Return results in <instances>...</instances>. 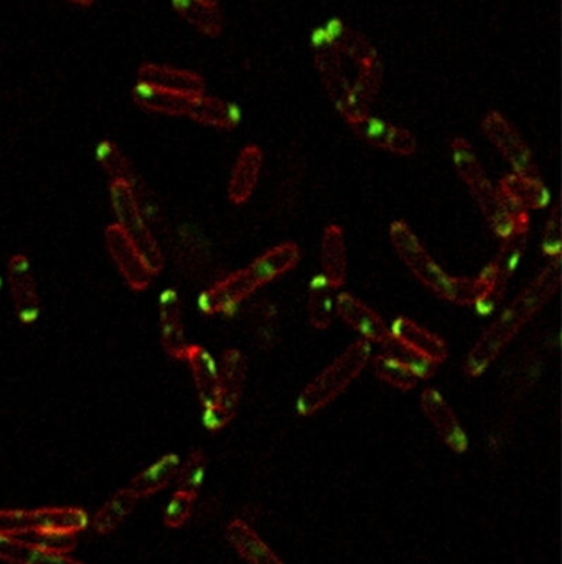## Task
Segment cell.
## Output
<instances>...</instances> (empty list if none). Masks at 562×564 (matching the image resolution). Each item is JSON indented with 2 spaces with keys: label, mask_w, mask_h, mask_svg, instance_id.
<instances>
[{
  "label": "cell",
  "mask_w": 562,
  "mask_h": 564,
  "mask_svg": "<svg viewBox=\"0 0 562 564\" xmlns=\"http://www.w3.org/2000/svg\"><path fill=\"white\" fill-rule=\"evenodd\" d=\"M383 347V354L388 357L394 358L400 361L404 367L410 368L414 375L419 377V380H427V378L433 377L436 373L437 365L430 364L426 358L419 357V355L413 354L407 348L401 347L400 344L390 339L387 344L381 345Z\"/></svg>",
  "instance_id": "cell-33"
},
{
  "label": "cell",
  "mask_w": 562,
  "mask_h": 564,
  "mask_svg": "<svg viewBox=\"0 0 562 564\" xmlns=\"http://www.w3.org/2000/svg\"><path fill=\"white\" fill-rule=\"evenodd\" d=\"M497 188L503 200L516 211L542 210L551 200L548 187L542 184L541 179L509 174L500 181Z\"/></svg>",
  "instance_id": "cell-20"
},
{
  "label": "cell",
  "mask_w": 562,
  "mask_h": 564,
  "mask_svg": "<svg viewBox=\"0 0 562 564\" xmlns=\"http://www.w3.org/2000/svg\"><path fill=\"white\" fill-rule=\"evenodd\" d=\"M179 467L180 457L176 454H166V456L160 457L156 463L146 467L143 473L137 474L131 480L127 489L136 493L140 500L146 499V496L154 495V493L169 487L175 480Z\"/></svg>",
  "instance_id": "cell-26"
},
{
  "label": "cell",
  "mask_w": 562,
  "mask_h": 564,
  "mask_svg": "<svg viewBox=\"0 0 562 564\" xmlns=\"http://www.w3.org/2000/svg\"><path fill=\"white\" fill-rule=\"evenodd\" d=\"M372 370H375V373H377L380 380H383L384 383L400 391L414 390L420 381L419 377L414 375L410 368L404 367L400 361L384 354L378 355V357L372 360Z\"/></svg>",
  "instance_id": "cell-31"
},
{
  "label": "cell",
  "mask_w": 562,
  "mask_h": 564,
  "mask_svg": "<svg viewBox=\"0 0 562 564\" xmlns=\"http://www.w3.org/2000/svg\"><path fill=\"white\" fill-rule=\"evenodd\" d=\"M452 162L459 177L467 185L485 220L490 224L494 235L506 238L520 230H529L528 211H516L503 200L498 188L485 174L484 167L475 154L474 147L464 137L452 140Z\"/></svg>",
  "instance_id": "cell-3"
},
{
  "label": "cell",
  "mask_w": 562,
  "mask_h": 564,
  "mask_svg": "<svg viewBox=\"0 0 562 564\" xmlns=\"http://www.w3.org/2000/svg\"><path fill=\"white\" fill-rule=\"evenodd\" d=\"M561 258L549 259L548 266L542 268L475 342L464 364V373L468 378L480 377L490 368L498 355L522 332L523 327L554 297L561 286Z\"/></svg>",
  "instance_id": "cell-1"
},
{
  "label": "cell",
  "mask_w": 562,
  "mask_h": 564,
  "mask_svg": "<svg viewBox=\"0 0 562 564\" xmlns=\"http://www.w3.org/2000/svg\"><path fill=\"white\" fill-rule=\"evenodd\" d=\"M195 493L183 492L176 490L170 502L167 503L166 512H163V524L167 528H182L194 514L195 502H197Z\"/></svg>",
  "instance_id": "cell-34"
},
{
  "label": "cell",
  "mask_w": 562,
  "mask_h": 564,
  "mask_svg": "<svg viewBox=\"0 0 562 564\" xmlns=\"http://www.w3.org/2000/svg\"><path fill=\"white\" fill-rule=\"evenodd\" d=\"M133 98L134 102L146 111L166 117H185L186 109L195 96L175 95L137 82L133 89Z\"/></svg>",
  "instance_id": "cell-27"
},
{
  "label": "cell",
  "mask_w": 562,
  "mask_h": 564,
  "mask_svg": "<svg viewBox=\"0 0 562 564\" xmlns=\"http://www.w3.org/2000/svg\"><path fill=\"white\" fill-rule=\"evenodd\" d=\"M390 335L401 347L426 358L430 364L441 365L448 360L449 348L444 339L419 326L410 317H398L390 327Z\"/></svg>",
  "instance_id": "cell-15"
},
{
  "label": "cell",
  "mask_w": 562,
  "mask_h": 564,
  "mask_svg": "<svg viewBox=\"0 0 562 564\" xmlns=\"http://www.w3.org/2000/svg\"><path fill=\"white\" fill-rule=\"evenodd\" d=\"M335 314L369 344L383 345L391 339L390 327L384 323L380 314L352 294L342 293L337 296Z\"/></svg>",
  "instance_id": "cell-16"
},
{
  "label": "cell",
  "mask_w": 562,
  "mask_h": 564,
  "mask_svg": "<svg viewBox=\"0 0 562 564\" xmlns=\"http://www.w3.org/2000/svg\"><path fill=\"white\" fill-rule=\"evenodd\" d=\"M137 82L175 95L198 96L205 93V82L197 73L175 66L144 63L137 72Z\"/></svg>",
  "instance_id": "cell-17"
},
{
  "label": "cell",
  "mask_w": 562,
  "mask_h": 564,
  "mask_svg": "<svg viewBox=\"0 0 562 564\" xmlns=\"http://www.w3.org/2000/svg\"><path fill=\"white\" fill-rule=\"evenodd\" d=\"M528 233L529 230H520L503 238L502 248L498 249L497 256L477 278H474L477 294L474 307L484 316L493 312L494 307L505 296L510 281L522 262Z\"/></svg>",
  "instance_id": "cell-7"
},
{
  "label": "cell",
  "mask_w": 562,
  "mask_h": 564,
  "mask_svg": "<svg viewBox=\"0 0 562 564\" xmlns=\"http://www.w3.org/2000/svg\"><path fill=\"white\" fill-rule=\"evenodd\" d=\"M218 368H220V383H218L217 399L210 408L204 409V425L211 432L221 431L233 421L247 378L246 358L236 348H228L223 352Z\"/></svg>",
  "instance_id": "cell-9"
},
{
  "label": "cell",
  "mask_w": 562,
  "mask_h": 564,
  "mask_svg": "<svg viewBox=\"0 0 562 564\" xmlns=\"http://www.w3.org/2000/svg\"><path fill=\"white\" fill-rule=\"evenodd\" d=\"M186 118L204 124V126L217 127V130L230 131L237 127L241 121V111L234 102L213 96L200 95L192 99Z\"/></svg>",
  "instance_id": "cell-23"
},
{
  "label": "cell",
  "mask_w": 562,
  "mask_h": 564,
  "mask_svg": "<svg viewBox=\"0 0 562 564\" xmlns=\"http://www.w3.org/2000/svg\"><path fill=\"white\" fill-rule=\"evenodd\" d=\"M541 249L549 259L562 256V213L559 201L551 208V214L542 232Z\"/></svg>",
  "instance_id": "cell-35"
},
{
  "label": "cell",
  "mask_w": 562,
  "mask_h": 564,
  "mask_svg": "<svg viewBox=\"0 0 562 564\" xmlns=\"http://www.w3.org/2000/svg\"><path fill=\"white\" fill-rule=\"evenodd\" d=\"M322 275L335 290L342 287L349 272L345 233L339 224H329L322 236Z\"/></svg>",
  "instance_id": "cell-24"
},
{
  "label": "cell",
  "mask_w": 562,
  "mask_h": 564,
  "mask_svg": "<svg viewBox=\"0 0 562 564\" xmlns=\"http://www.w3.org/2000/svg\"><path fill=\"white\" fill-rule=\"evenodd\" d=\"M109 197H111L112 210L118 218L119 226L133 240L154 275L159 274L163 269L162 249L149 230L143 208L137 201L136 192L127 182L111 181Z\"/></svg>",
  "instance_id": "cell-8"
},
{
  "label": "cell",
  "mask_w": 562,
  "mask_h": 564,
  "mask_svg": "<svg viewBox=\"0 0 562 564\" xmlns=\"http://www.w3.org/2000/svg\"><path fill=\"white\" fill-rule=\"evenodd\" d=\"M350 126L363 143L377 147V149H383L401 157H410L416 154V136L411 131L396 126V124L366 114V117L350 123Z\"/></svg>",
  "instance_id": "cell-14"
},
{
  "label": "cell",
  "mask_w": 562,
  "mask_h": 564,
  "mask_svg": "<svg viewBox=\"0 0 562 564\" xmlns=\"http://www.w3.org/2000/svg\"><path fill=\"white\" fill-rule=\"evenodd\" d=\"M182 360L191 367L194 377L195 388H197L198 399L201 406L210 408L217 399L218 383H220V368L213 355L201 347V345H188Z\"/></svg>",
  "instance_id": "cell-21"
},
{
  "label": "cell",
  "mask_w": 562,
  "mask_h": 564,
  "mask_svg": "<svg viewBox=\"0 0 562 564\" xmlns=\"http://www.w3.org/2000/svg\"><path fill=\"white\" fill-rule=\"evenodd\" d=\"M265 154L261 147L246 146L241 150L228 182V198L231 204L243 205L255 194L262 172Z\"/></svg>",
  "instance_id": "cell-18"
},
{
  "label": "cell",
  "mask_w": 562,
  "mask_h": 564,
  "mask_svg": "<svg viewBox=\"0 0 562 564\" xmlns=\"http://www.w3.org/2000/svg\"><path fill=\"white\" fill-rule=\"evenodd\" d=\"M63 2H69V4L80 5V8H89V5L95 4V0H63Z\"/></svg>",
  "instance_id": "cell-36"
},
{
  "label": "cell",
  "mask_w": 562,
  "mask_h": 564,
  "mask_svg": "<svg viewBox=\"0 0 562 564\" xmlns=\"http://www.w3.org/2000/svg\"><path fill=\"white\" fill-rule=\"evenodd\" d=\"M228 543L249 564H285L261 537L244 520H231L227 525Z\"/></svg>",
  "instance_id": "cell-22"
},
{
  "label": "cell",
  "mask_w": 562,
  "mask_h": 564,
  "mask_svg": "<svg viewBox=\"0 0 562 564\" xmlns=\"http://www.w3.org/2000/svg\"><path fill=\"white\" fill-rule=\"evenodd\" d=\"M139 496L136 493L131 492L130 489H121L106 500L105 505L96 512L95 518H93V530L98 535H109L112 531L118 530L124 522L127 520L134 508L139 502Z\"/></svg>",
  "instance_id": "cell-28"
},
{
  "label": "cell",
  "mask_w": 562,
  "mask_h": 564,
  "mask_svg": "<svg viewBox=\"0 0 562 564\" xmlns=\"http://www.w3.org/2000/svg\"><path fill=\"white\" fill-rule=\"evenodd\" d=\"M160 342L170 357L182 360L188 348L182 319V303L175 290H166L159 297Z\"/></svg>",
  "instance_id": "cell-19"
},
{
  "label": "cell",
  "mask_w": 562,
  "mask_h": 564,
  "mask_svg": "<svg viewBox=\"0 0 562 564\" xmlns=\"http://www.w3.org/2000/svg\"><path fill=\"white\" fill-rule=\"evenodd\" d=\"M207 456L200 449L192 451L191 456L186 457L185 463H180L179 473L175 480L176 490L191 492L198 495L201 486H204L205 473H207Z\"/></svg>",
  "instance_id": "cell-32"
},
{
  "label": "cell",
  "mask_w": 562,
  "mask_h": 564,
  "mask_svg": "<svg viewBox=\"0 0 562 564\" xmlns=\"http://www.w3.org/2000/svg\"><path fill=\"white\" fill-rule=\"evenodd\" d=\"M9 290L15 316L24 326H34L41 312L37 281L30 259L25 255H14L8 265Z\"/></svg>",
  "instance_id": "cell-12"
},
{
  "label": "cell",
  "mask_w": 562,
  "mask_h": 564,
  "mask_svg": "<svg viewBox=\"0 0 562 564\" xmlns=\"http://www.w3.org/2000/svg\"><path fill=\"white\" fill-rule=\"evenodd\" d=\"M96 160L108 172L111 181H124L136 187L137 177L134 174L133 165H131L124 152L119 149L118 144L108 139L101 140L96 146Z\"/></svg>",
  "instance_id": "cell-30"
},
{
  "label": "cell",
  "mask_w": 562,
  "mask_h": 564,
  "mask_svg": "<svg viewBox=\"0 0 562 564\" xmlns=\"http://www.w3.org/2000/svg\"><path fill=\"white\" fill-rule=\"evenodd\" d=\"M0 290H2V278H0Z\"/></svg>",
  "instance_id": "cell-37"
},
{
  "label": "cell",
  "mask_w": 562,
  "mask_h": 564,
  "mask_svg": "<svg viewBox=\"0 0 562 564\" xmlns=\"http://www.w3.org/2000/svg\"><path fill=\"white\" fill-rule=\"evenodd\" d=\"M88 514L76 506H44L34 511H0V537L24 541L30 535L72 534L88 527Z\"/></svg>",
  "instance_id": "cell-6"
},
{
  "label": "cell",
  "mask_w": 562,
  "mask_h": 564,
  "mask_svg": "<svg viewBox=\"0 0 562 564\" xmlns=\"http://www.w3.org/2000/svg\"><path fill=\"white\" fill-rule=\"evenodd\" d=\"M371 360V344L365 339L350 344L326 370L320 371L297 399V413L304 418L314 416L329 406L333 400L359 377Z\"/></svg>",
  "instance_id": "cell-5"
},
{
  "label": "cell",
  "mask_w": 562,
  "mask_h": 564,
  "mask_svg": "<svg viewBox=\"0 0 562 564\" xmlns=\"http://www.w3.org/2000/svg\"><path fill=\"white\" fill-rule=\"evenodd\" d=\"M390 240L403 265L427 290L448 303L474 306L477 297L474 279L448 274L427 253L406 221L396 220L391 223Z\"/></svg>",
  "instance_id": "cell-4"
},
{
  "label": "cell",
  "mask_w": 562,
  "mask_h": 564,
  "mask_svg": "<svg viewBox=\"0 0 562 564\" xmlns=\"http://www.w3.org/2000/svg\"><path fill=\"white\" fill-rule=\"evenodd\" d=\"M301 259V248L295 243H281L255 259L247 268L218 281L198 299L200 310L207 316L228 314L259 287L291 271Z\"/></svg>",
  "instance_id": "cell-2"
},
{
  "label": "cell",
  "mask_w": 562,
  "mask_h": 564,
  "mask_svg": "<svg viewBox=\"0 0 562 564\" xmlns=\"http://www.w3.org/2000/svg\"><path fill=\"white\" fill-rule=\"evenodd\" d=\"M481 131L493 144L494 149L509 160L515 171L513 174L539 179L538 165H536L532 149L503 114L498 111L488 112L481 121Z\"/></svg>",
  "instance_id": "cell-10"
},
{
  "label": "cell",
  "mask_w": 562,
  "mask_h": 564,
  "mask_svg": "<svg viewBox=\"0 0 562 564\" xmlns=\"http://www.w3.org/2000/svg\"><path fill=\"white\" fill-rule=\"evenodd\" d=\"M420 409L426 415L427 421L432 426L437 436L442 439L452 453L464 454L468 451V436L464 426L459 421L454 409L448 400L433 388H426L420 393Z\"/></svg>",
  "instance_id": "cell-13"
},
{
  "label": "cell",
  "mask_w": 562,
  "mask_h": 564,
  "mask_svg": "<svg viewBox=\"0 0 562 564\" xmlns=\"http://www.w3.org/2000/svg\"><path fill=\"white\" fill-rule=\"evenodd\" d=\"M172 5L180 17L208 37H217L223 30L220 0H172Z\"/></svg>",
  "instance_id": "cell-25"
},
{
  "label": "cell",
  "mask_w": 562,
  "mask_h": 564,
  "mask_svg": "<svg viewBox=\"0 0 562 564\" xmlns=\"http://www.w3.org/2000/svg\"><path fill=\"white\" fill-rule=\"evenodd\" d=\"M106 248H108L115 268L134 291H144L150 286L154 272L150 271L146 259L140 255L133 240L118 223L111 224L106 230Z\"/></svg>",
  "instance_id": "cell-11"
},
{
  "label": "cell",
  "mask_w": 562,
  "mask_h": 564,
  "mask_svg": "<svg viewBox=\"0 0 562 564\" xmlns=\"http://www.w3.org/2000/svg\"><path fill=\"white\" fill-rule=\"evenodd\" d=\"M335 291L322 274L311 279L308 287L307 314L308 322L314 329L326 330L332 326L337 306Z\"/></svg>",
  "instance_id": "cell-29"
}]
</instances>
